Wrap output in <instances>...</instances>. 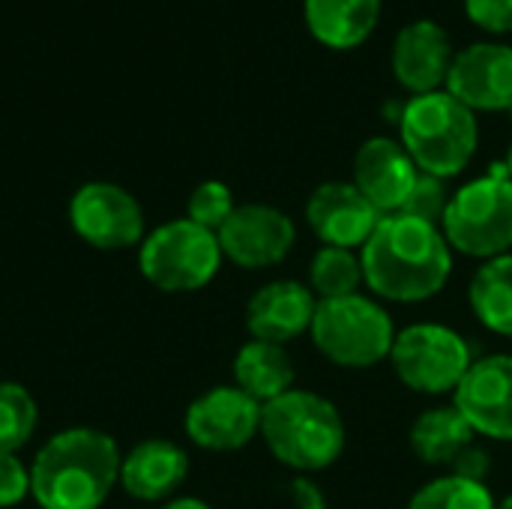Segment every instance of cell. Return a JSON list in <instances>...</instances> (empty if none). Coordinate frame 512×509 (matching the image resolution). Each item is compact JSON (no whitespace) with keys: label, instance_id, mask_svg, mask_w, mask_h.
I'll use <instances>...</instances> for the list:
<instances>
[{"label":"cell","instance_id":"obj_1","mask_svg":"<svg viewBox=\"0 0 512 509\" xmlns=\"http://www.w3.org/2000/svg\"><path fill=\"white\" fill-rule=\"evenodd\" d=\"M363 282L390 303H423L444 291L453 249L438 225L405 213L384 216L360 249Z\"/></svg>","mask_w":512,"mask_h":509},{"label":"cell","instance_id":"obj_2","mask_svg":"<svg viewBox=\"0 0 512 509\" xmlns=\"http://www.w3.org/2000/svg\"><path fill=\"white\" fill-rule=\"evenodd\" d=\"M123 453L99 429L57 432L30 465V495L42 509H99L120 483Z\"/></svg>","mask_w":512,"mask_h":509},{"label":"cell","instance_id":"obj_3","mask_svg":"<svg viewBox=\"0 0 512 509\" xmlns=\"http://www.w3.org/2000/svg\"><path fill=\"white\" fill-rule=\"evenodd\" d=\"M261 441L279 465L297 474H318L345 453L348 432L327 396L294 387L261 408Z\"/></svg>","mask_w":512,"mask_h":509},{"label":"cell","instance_id":"obj_4","mask_svg":"<svg viewBox=\"0 0 512 509\" xmlns=\"http://www.w3.org/2000/svg\"><path fill=\"white\" fill-rule=\"evenodd\" d=\"M399 141L423 174L450 180L471 165L480 144V123L453 93L435 90L405 102Z\"/></svg>","mask_w":512,"mask_h":509},{"label":"cell","instance_id":"obj_5","mask_svg":"<svg viewBox=\"0 0 512 509\" xmlns=\"http://www.w3.org/2000/svg\"><path fill=\"white\" fill-rule=\"evenodd\" d=\"M309 336L321 357H327L333 366L372 369L390 360L396 327L381 303L351 294L342 300H318Z\"/></svg>","mask_w":512,"mask_h":509},{"label":"cell","instance_id":"obj_6","mask_svg":"<svg viewBox=\"0 0 512 509\" xmlns=\"http://www.w3.org/2000/svg\"><path fill=\"white\" fill-rule=\"evenodd\" d=\"M441 231L453 252L471 258H501L512 249V180L504 165L453 192Z\"/></svg>","mask_w":512,"mask_h":509},{"label":"cell","instance_id":"obj_7","mask_svg":"<svg viewBox=\"0 0 512 509\" xmlns=\"http://www.w3.org/2000/svg\"><path fill=\"white\" fill-rule=\"evenodd\" d=\"M219 237L189 219L153 228L138 249L141 276L165 294H189L210 285L222 267Z\"/></svg>","mask_w":512,"mask_h":509},{"label":"cell","instance_id":"obj_8","mask_svg":"<svg viewBox=\"0 0 512 509\" xmlns=\"http://www.w3.org/2000/svg\"><path fill=\"white\" fill-rule=\"evenodd\" d=\"M390 363L408 390L423 396H444L456 393L474 357L471 345L456 330L444 324H411L396 333Z\"/></svg>","mask_w":512,"mask_h":509},{"label":"cell","instance_id":"obj_9","mask_svg":"<svg viewBox=\"0 0 512 509\" xmlns=\"http://www.w3.org/2000/svg\"><path fill=\"white\" fill-rule=\"evenodd\" d=\"M72 231L93 249L120 252L132 249L147 237L144 207L138 198L108 180L84 183L69 201Z\"/></svg>","mask_w":512,"mask_h":509},{"label":"cell","instance_id":"obj_10","mask_svg":"<svg viewBox=\"0 0 512 509\" xmlns=\"http://www.w3.org/2000/svg\"><path fill=\"white\" fill-rule=\"evenodd\" d=\"M261 408V402L234 384L213 387L186 408L183 429L207 453H234L261 435Z\"/></svg>","mask_w":512,"mask_h":509},{"label":"cell","instance_id":"obj_11","mask_svg":"<svg viewBox=\"0 0 512 509\" xmlns=\"http://www.w3.org/2000/svg\"><path fill=\"white\" fill-rule=\"evenodd\" d=\"M222 255L243 270H264L282 264L294 243V219L273 204H240L216 231Z\"/></svg>","mask_w":512,"mask_h":509},{"label":"cell","instance_id":"obj_12","mask_svg":"<svg viewBox=\"0 0 512 509\" xmlns=\"http://www.w3.org/2000/svg\"><path fill=\"white\" fill-rule=\"evenodd\" d=\"M453 405L477 435L512 441V354L474 360L453 393Z\"/></svg>","mask_w":512,"mask_h":509},{"label":"cell","instance_id":"obj_13","mask_svg":"<svg viewBox=\"0 0 512 509\" xmlns=\"http://www.w3.org/2000/svg\"><path fill=\"white\" fill-rule=\"evenodd\" d=\"M447 93L477 111L512 108V45L474 42L453 57L447 75Z\"/></svg>","mask_w":512,"mask_h":509},{"label":"cell","instance_id":"obj_14","mask_svg":"<svg viewBox=\"0 0 512 509\" xmlns=\"http://www.w3.org/2000/svg\"><path fill=\"white\" fill-rule=\"evenodd\" d=\"M420 177V168L402 147V141L378 135L360 144L354 156V186L360 195L381 213L393 216L405 207L414 183Z\"/></svg>","mask_w":512,"mask_h":509},{"label":"cell","instance_id":"obj_15","mask_svg":"<svg viewBox=\"0 0 512 509\" xmlns=\"http://www.w3.org/2000/svg\"><path fill=\"white\" fill-rule=\"evenodd\" d=\"M453 57H456V51H453L450 33L438 21L420 18L399 30V36L393 42L390 63H393L396 81L408 93L426 96V93L447 87Z\"/></svg>","mask_w":512,"mask_h":509},{"label":"cell","instance_id":"obj_16","mask_svg":"<svg viewBox=\"0 0 512 509\" xmlns=\"http://www.w3.org/2000/svg\"><path fill=\"white\" fill-rule=\"evenodd\" d=\"M384 216L360 195L354 183H321L306 201V222L324 246L363 249Z\"/></svg>","mask_w":512,"mask_h":509},{"label":"cell","instance_id":"obj_17","mask_svg":"<svg viewBox=\"0 0 512 509\" xmlns=\"http://www.w3.org/2000/svg\"><path fill=\"white\" fill-rule=\"evenodd\" d=\"M318 297L309 285L294 279H276L261 285L246 306V327L252 339L288 345L312 330Z\"/></svg>","mask_w":512,"mask_h":509},{"label":"cell","instance_id":"obj_18","mask_svg":"<svg viewBox=\"0 0 512 509\" xmlns=\"http://www.w3.org/2000/svg\"><path fill=\"white\" fill-rule=\"evenodd\" d=\"M189 477V456L174 441L150 438L135 444L120 462V486L144 504L168 501Z\"/></svg>","mask_w":512,"mask_h":509},{"label":"cell","instance_id":"obj_19","mask_svg":"<svg viewBox=\"0 0 512 509\" xmlns=\"http://www.w3.org/2000/svg\"><path fill=\"white\" fill-rule=\"evenodd\" d=\"M384 0H303L309 33L333 51L360 48L381 21Z\"/></svg>","mask_w":512,"mask_h":509},{"label":"cell","instance_id":"obj_20","mask_svg":"<svg viewBox=\"0 0 512 509\" xmlns=\"http://www.w3.org/2000/svg\"><path fill=\"white\" fill-rule=\"evenodd\" d=\"M297 369L285 345L249 339L234 357V387H240L255 402L267 405L288 390H294Z\"/></svg>","mask_w":512,"mask_h":509},{"label":"cell","instance_id":"obj_21","mask_svg":"<svg viewBox=\"0 0 512 509\" xmlns=\"http://www.w3.org/2000/svg\"><path fill=\"white\" fill-rule=\"evenodd\" d=\"M474 438L477 432L471 429V423L462 417L456 405H438L423 411L408 435L414 456L435 468H450L456 456L474 444Z\"/></svg>","mask_w":512,"mask_h":509},{"label":"cell","instance_id":"obj_22","mask_svg":"<svg viewBox=\"0 0 512 509\" xmlns=\"http://www.w3.org/2000/svg\"><path fill=\"white\" fill-rule=\"evenodd\" d=\"M468 303L486 330L512 339V255L489 258L477 267L468 285Z\"/></svg>","mask_w":512,"mask_h":509},{"label":"cell","instance_id":"obj_23","mask_svg":"<svg viewBox=\"0 0 512 509\" xmlns=\"http://www.w3.org/2000/svg\"><path fill=\"white\" fill-rule=\"evenodd\" d=\"M363 282V264L354 249L339 246H321L309 264V288L318 300H342L351 294H360Z\"/></svg>","mask_w":512,"mask_h":509},{"label":"cell","instance_id":"obj_24","mask_svg":"<svg viewBox=\"0 0 512 509\" xmlns=\"http://www.w3.org/2000/svg\"><path fill=\"white\" fill-rule=\"evenodd\" d=\"M39 423L36 399L15 381H0V453H18L30 444Z\"/></svg>","mask_w":512,"mask_h":509},{"label":"cell","instance_id":"obj_25","mask_svg":"<svg viewBox=\"0 0 512 509\" xmlns=\"http://www.w3.org/2000/svg\"><path fill=\"white\" fill-rule=\"evenodd\" d=\"M495 498L483 483H468L462 477H438L426 483L414 498L408 501V509H495Z\"/></svg>","mask_w":512,"mask_h":509},{"label":"cell","instance_id":"obj_26","mask_svg":"<svg viewBox=\"0 0 512 509\" xmlns=\"http://www.w3.org/2000/svg\"><path fill=\"white\" fill-rule=\"evenodd\" d=\"M234 210H237L234 195H231V189H228L225 183H219V180H204V183H198V186L192 189L189 201H186V219L195 222V225H201V228H207V231H213V234L228 222V216H231Z\"/></svg>","mask_w":512,"mask_h":509},{"label":"cell","instance_id":"obj_27","mask_svg":"<svg viewBox=\"0 0 512 509\" xmlns=\"http://www.w3.org/2000/svg\"><path fill=\"white\" fill-rule=\"evenodd\" d=\"M450 198L453 195L447 189V180L420 171V177H417V183H414V189H411V195H408V201H405V207L399 213L414 216L420 222H429V225H438L441 228L444 213L450 207Z\"/></svg>","mask_w":512,"mask_h":509},{"label":"cell","instance_id":"obj_28","mask_svg":"<svg viewBox=\"0 0 512 509\" xmlns=\"http://www.w3.org/2000/svg\"><path fill=\"white\" fill-rule=\"evenodd\" d=\"M30 495V468L18 453H0V509L18 507Z\"/></svg>","mask_w":512,"mask_h":509},{"label":"cell","instance_id":"obj_29","mask_svg":"<svg viewBox=\"0 0 512 509\" xmlns=\"http://www.w3.org/2000/svg\"><path fill=\"white\" fill-rule=\"evenodd\" d=\"M465 12L486 33H512V0H465Z\"/></svg>","mask_w":512,"mask_h":509},{"label":"cell","instance_id":"obj_30","mask_svg":"<svg viewBox=\"0 0 512 509\" xmlns=\"http://www.w3.org/2000/svg\"><path fill=\"white\" fill-rule=\"evenodd\" d=\"M450 474H453V477H462V480H468V483H483V486H486V480H489V474H492V456H489V450H483V447H477V444L465 447V450L456 456V462L450 465Z\"/></svg>","mask_w":512,"mask_h":509},{"label":"cell","instance_id":"obj_31","mask_svg":"<svg viewBox=\"0 0 512 509\" xmlns=\"http://www.w3.org/2000/svg\"><path fill=\"white\" fill-rule=\"evenodd\" d=\"M288 495L297 509H327V495L324 489L309 477V474H297L288 483Z\"/></svg>","mask_w":512,"mask_h":509},{"label":"cell","instance_id":"obj_32","mask_svg":"<svg viewBox=\"0 0 512 509\" xmlns=\"http://www.w3.org/2000/svg\"><path fill=\"white\" fill-rule=\"evenodd\" d=\"M162 509H213L210 504H204L201 498H174L168 501Z\"/></svg>","mask_w":512,"mask_h":509},{"label":"cell","instance_id":"obj_33","mask_svg":"<svg viewBox=\"0 0 512 509\" xmlns=\"http://www.w3.org/2000/svg\"><path fill=\"white\" fill-rule=\"evenodd\" d=\"M501 165H504V171H507V177H510V180H512V144H510V150H507V159H504Z\"/></svg>","mask_w":512,"mask_h":509},{"label":"cell","instance_id":"obj_34","mask_svg":"<svg viewBox=\"0 0 512 509\" xmlns=\"http://www.w3.org/2000/svg\"><path fill=\"white\" fill-rule=\"evenodd\" d=\"M495 509H512V495L510 498H504V501H501V504H498Z\"/></svg>","mask_w":512,"mask_h":509},{"label":"cell","instance_id":"obj_35","mask_svg":"<svg viewBox=\"0 0 512 509\" xmlns=\"http://www.w3.org/2000/svg\"><path fill=\"white\" fill-rule=\"evenodd\" d=\"M510 117H512V108H510Z\"/></svg>","mask_w":512,"mask_h":509}]
</instances>
